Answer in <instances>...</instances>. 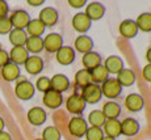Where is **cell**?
Here are the masks:
<instances>
[{
	"label": "cell",
	"instance_id": "obj_1",
	"mask_svg": "<svg viewBox=\"0 0 151 140\" xmlns=\"http://www.w3.org/2000/svg\"><path fill=\"white\" fill-rule=\"evenodd\" d=\"M101 93L105 98H109V101H113L114 98L120 97L122 94V86L118 84V81L116 79L109 77L105 83L101 84Z\"/></svg>",
	"mask_w": 151,
	"mask_h": 140
},
{
	"label": "cell",
	"instance_id": "obj_2",
	"mask_svg": "<svg viewBox=\"0 0 151 140\" xmlns=\"http://www.w3.org/2000/svg\"><path fill=\"white\" fill-rule=\"evenodd\" d=\"M34 93H36V88L28 80L17 81L16 86H14V94L17 96V98H20L22 101H29L30 98H33Z\"/></svg>",
	"mask_w": 151,
	"mask_h": 140
},
{
	"label": "cell",
	"instance_id": "obj_3",
	"mask_svg": "<svg viewBox=\"0 0 151 140\" xmlns=\"http://www.w3.org/2000/svg\"><path fill=\"white\" fill-rule=\"evenodd\" d=\"M88 123H87L86 119H83L82 116H74V118L70 119L68 122V131L74 138H83L86 135L87 130H88Z\"/></svg>",
	"mask_w": 151,
	"mask_h": 140
},
{
	"label": "cell",
	"instance_id": "obj_4",
	"mask_svg": "<svg viewBox=\"0 0 151 140\" xmlns=\"http://www.w3.org/2000/svg\"><path fill=\"white\" fill-rule=\"evenodd\" d=\"M80 96H82L83 100L86 101V104L95 105V104H97V102L101 100L103 93H101L100 85L92 83V84H89V85H87L86 88H83L82 94H80Z\"/></svg>",
	"mask_w": 151,
	"mask_h": 140
},
{
	"label": "cell",
	"instance_id": "obj_5",
	"mask_svg": "<svg viewBox=\"0 0 151 140\" xmlns=\"http://www.w3.org/2000/svg\"><path fill=\"white\" fill-rule=\"evenodd\" d=\"M86 107H87V104L80 94L75 93V94H71L66 100V109L71 114H75V115L82 114L84 110H86Z\"/></svg>",
	"mask_w": 151,
	"mask_h": 140
},
{
	"label": "cell",
	"instance_id": "obj_6",
	"mask_svg": "<svg viewBox=\"0 0 151 140\" xmlns=\"http://www.w3.org/2000/svg\"><path fill=\"white\" fill-rule=\"evenodd\" d=\"M30 16L27 11L24 9H17L11 14L9 17V21L12 24V28L13 29H21V30H25L27 29L28 24L30 22Z\"/></svg>",
	"mask_w": 151,
	"mask_h": 140
},
{
	"label": "cell",
	"instance_id": "obj_7",
	"mask_svg": "<svg viewBox=\"0 0 151 140\" xmlns=\"http://www.w3.org/2000/svg\"><path fill=\"white\" fill-rule=\"evenodd\" d=\"M42 102L47 109H51V110L59 109L63 104V96H62V93L55 92V90L50 89L46 93H43Z\"/></svg>",
	"mask_w": 151,
	"mask_h": 140
},
{
	"label": "cell",
	"instance_id": "obj_8",
	"mask_svg": "<svg viewBox=\"0 0 151 140\" xmlns=\"http://www.w3.org/2000/svg\"><path fill=\"white\" fill-rule=\"evenodd\" d=\"M72 28L78 31V33H87V31L91 29L92 26V21L87 17V14L84 12H79V13H75L74 17H72Z\"/></svg>",
	"mask_w": 151,
	"mask_h": 140
},
{
	"label": "cell",
	"instance_id": "obj_9",
	"mask_svg": "<svg viewBox=\"0 0 151 140\" xmlns=\"http://www.w3.org/2000/svg\"><path fill=\"white\" fill-rule=\"evenodd\" d=\"M63 46V37L58 33H50L43 38V49L47 52L55 54Z\"/></svg>",
	"mask_w": 151,
	"mask_h": 140
},
{
	"label": "cell",
	"instance_id": "obj_10",
	"mask_svg": "<svg viewBox=\"0 0 151 140\" xmlns=\"http://www.w3.org/2000/svg\"><path fill=\"white\" fill-rule=\"evenodd\" d=\"M38 20L42 22L46 28H51V26H55L59 20V13L58 11L53 7H46L40 12V16H38Z\"/></svg>",
	"mask_w": 151,
	"mask_h": 140
},
{
	"label": "cell",
	"instance_id": "obj_11",
	"mask_svg": "<svg viewBox=\"0 0 151 140\" xmlns=\"http://www.w3.org/2000/svg\"><path fill=\"white\" fill-rule=\"evenodd\" d=\"M84 13L87 14V17L91 21H97V20L103 19L104 14H105V7L99 1H92L86 5V12Z\"/></svg>",
	"mask_w": 151,
	"mask_h": 140
},
{
	"label": "cell",
	"instance_id": "obj_12",
	"mask_svg": "<svg viewBox=\"0 0 151 140\" xmlns=\"http://www.w3.org/2000/svg\"><path fill=\"white\" fill-rule=\"evenodd\" d=\"M55 59L62 66H70L75 60V50L70 46H62L55 52Z\"/></svg>",
	"mask_w": 151,
	"mask_h": 140
},
{
	"label": "cell",
	"instance_id": "obj_13",
	"mask_svg": "<svg viewBox=\"0 0 151 140\" xmlns=\"http://www.w3.org/2000/svg\"><path fill=\"white\" fill-rule=\"evenodd\" d=\"M145 106V101L143 97L138 93H130L126 96L125 98V107L132 113H138L143 109Z\"/></svg>",
	"mask_w": 151,
	"mask_h": 140
},
{
	"label": "cell",
	"instance_id": "obj_14",
	"mask_svg": "<svg viewBox=\"0 0 151 140\" xmlns=\"http://www.w3.org/2000/svg\"><path fill=\"white\" fill-rule=\"evenodd\" d=\"M141 130V124L137 119L134 118H126L121 122V135L132 138L135 136Z\"/></svg>",
	"mask_w": 151,
	"mask_h": 140
},
{
	"label": "cell",
	"instance_id": "obj_15",
	"mask_svg": "<svg viewBox=\"0 0 151 140\" xmlns=\"http://www.w3.org/2000/svg\"><path fill=\"white\" fill-rule=\"evenodd\" d=\"M118 31L120 34L126 39H132V38H135L138 34V28H137V24H135L134 20H124L118 26Z\"/></svg>",
	"mask_w": 151,
	"mask_h": 140
},
{
	"label": "cell",
	"instance_id": "obj_16",
	"mask_svg": "<svg viewBox=\"0 0 151 140\" xmlns=\"http://www.w3.org/2000/svg\"><path fill=\"white\" fill-rule=\"evenodd\" d=\"M104 135L108 138L117 139L121 135V121L120 119H108L103 126Z\"/></svg>",
	"mask_w": 151,
	"mask_h": 140
},
{
	"label": "cell",
	"instance_id": "obj_17",
	"mask_svg": "<svg viewBox=\"0 0 151 140\" xmlns=\"http://www.w3.org/2000/svg\"><path fill=\"white\" fill-rule=\"evenodd\" d=\"M103 66L105 67V69L108 71L109 75H117L121 69L125 68L122 59L120 56H117V55H110V56H108Z\"/></svg>",
	"mask_w": 151,
	"mask_h": 140
},
{
	"label": "cell",
	"instance_id": "obj_18",
	"mask_svg": "<svg viewBox=\"0 0 151 140\" xmlns=\"http://www.w3.org/2000/svg\"><path fill=\"white\" fill-rule=\"evenodd\" d=\"M75 51L80 52V54H87V52H91L93 49V41L89 36H79L74 42Z\"/></svg>",
	"mask_w": 151,
	"mask_h": 140
},
{
	"label": "cell",
	"instance_id": "obj_19",
	"mask_svg": "<svg viewBox=\"0 0 151 140\" xmlns=\"http://www.w3.org/2000/svg\"><path fill=\"white\" fill-rule=\"evenodd\" d=\"M50 84H51V89L55 92L63 93L66 90H68L70 88V80L66 75L63 74H57L50 79Z\"/></svg>",
	"mask_w": 151,
	"mask_h": 140
},
{
	"label": "cell",
	"instance_id": "obj_20",
	"mask_svg": "<svg viewBox=\"0 0 151 140\" xmlns=\"http://www.w3.org/2000/svg\"><path fill=\"white\" fill-rule=\"evenodd\" d=\"M116 80L118 81V84H120L122 88H127V86H132L133 84L135 83V74L133 69L130 68H122L120 72H118L117 75H116Z\"/></svg>",
	"mask_w": 151,
	"mask_h": 140
},
{
	"label": "cell",
	"instance_id": "obj_21",
	"mask_svg": "<svg viewBox=\"0 0 151 140\" xmlns=\"http://www.w3.org/2000/svg\"><path fill=\"white\" fill-rule=\"evenodd\" d=\"M47 114L42 107H32L28 111V121L33 126H41L46 122Z\"/></svg>",
	"mask_w": 151,
	"mask_h": 140
},
{
	"label": "cell",
	"instance_id": "obj_22",
	"mask_svg": "<svg viewBox=\"0 0 151 140\" xmlns=\"http://www.w3.org/2000/svg\"><path fill=\"white\" fill-rule=\"evenodd\" d=\"M24 67L28 74L38 75V74H41L43 69V60L40 56H37V55H33V56H29L27 59Z\"/></svg>",
	"mask_w": 151,
	"mask_h": 140
},
{
	"label": "cell",
	"instance_id": "obj_23",
	"mask_svg": "<svg viewBox=\"0 0 151 140\" xmlns=\"http://www.w3.org/2000/svg\"><path fill=\"white\" fill-rule=\"evenodd\" d=\"M28 58H29V52L27 51V49H25L24 46L12 47V50H11V52H9V62L16 64V66L25 64Z\"/></svg>",
	"mask_w": 151,
	"mask_h": 140
},
{
	"label": "cell",
	"instance_id": "obj_24",
	"mask_svg": "<svg viewBox=\"0 0 151 140\" xmlns=\"http://www.w3.org/2000/svg\"><path fill=\"white\" fill-rule=\"evenodd\" d=\"M101 111L106 118V121L108 119H118V116L121 115V106L116 101H106L103 105Z\"/></svg>",
	"mask_w": 151,
	"mask_h": 140
},
{
	"label": "cell",
	"instance_id": "obj_25",
	"mask_svg": "<svg viewBox=\"0 0 151 140\" xmlns=\"http://www.w3.org/2000/svg\"><path fill=\"white\" fill-rule=\"evenodd\" d=\"M82 63H83L84 69H88V71H91V69L96 68L97 66H100V64H101V56H100V54L96 52V51L87 52V54L83 55Z\"/></svg>",
	"mask_w": 151,
	"mask_h": 140
},
{
	"label": "cell",
	"instance_id": "obj_26",
	"mask_svg": "<svg viewBox=\"0 0 151 140\" xmlns=\"http://www.w3.org/2000/svg\"><path fill=\"white\" fill-rule=\"evenodd\" d=\"M1 76L5 81H14L20 77V67L13 63L5 64L1 68Z\"/></svg>",
	"mask_w": 151,
	"mask_h": 140
},
{
	"label": "cell",
	"instance_id": "obj_27",
	"mask_svg": "<svg viewBox=\"0 0 151 140\" xmlns=\"http://www.w3.org/2000/svg\"><path fill=\"white\" fill-rule=\"evenodd\" d=\"M28 39V34L25 30L21 29H12L9 33V42L13 45V47L25 46V42Z\"/></svg>",
	"mask_w": 151,
	"mask_h": 140
},
{
	"label": "cell",
	"instance_id": "obj_28",
	"mask_svg": "<svg viewBox=\"0 0 151 140\" xmlns=\"http://www.w3.org/2000/svg\"><path fill=\"white\" fill-rule=\"evenodd\" d=\"M24 47L27 49L28 52L40 54L43 50V38H41V37H28Z\"/></svg>",
	"mask_w": 151,
	"mask_h": 140
},
{
	"label": "cell",
	"instance_id": "obj_29",
	"mask_svg": "<svg viewBox=\"0 0 151 140\" xmlns=\"http://www.w3.org/2000/svg\"><path fill=\"white\" fill-rule=\"evenodd\" d=\"M91 77H92V83L99 85V84H103L108 80L109 74L105 69V67H104L103 64H100V66H97L96 68L91 69Z\"/></svg>",
	"mask_w": 151,
	"mask_h": 140
},
{
	"label": "cell",
	"instance_id": "obj_30",
	"mask_svg": "<svg viewBox=\"0 0 151 140\" xmlns=\"http://www.w3.org/2000/svg\"><path fill=\"white\" fill-rule=\"evenodd\" d=\"M45 29L46 26L38 19L30 20V22L27 26V34H29V37H41L45 33Z\"/></svg>",
	"mask_w": 151,
	"mask_h": 140
},
{
	"label": "cell",
	"instance_id": "obj_31",
	"mask_svg": "<svg viewBox=\"0 0 151 140\" xmlns=\"http://www.w3.org/2000/svg\"><path fill=\"white\" fill-rule=\"evenodd\" d=\"M105 122H106V118L104 116L101 110H92V111L88 114V121H87V123H88L91 127L101 128Z\"/></svg>",
	"mask_w": 151,
	"mask_h": 140
},
{
	"label": "cell",
	"instance_id": "obj_32",
	"mask_svg": "<svg viewBox=\"0 0 151 140\" xmlns=\"http://www.w3.org/2000/svg\"><path fill=\"white\" fill-rule=\"evenodd\" d=\"M75 84L80 88H86L87 85L92 84V77H91V71L88 69H79V71L75 74Z\"/></svg>",
	"mask_w": 151,
	"mask_h": 140
},
{
	"label": "cell",
	"instance_id": "obj_33",
	"mask_svg": "<svg viewBox=\"0 0 151 140\" xmlns=\"http://www.w3.org/2000/svg\"><path fill=\"white\" fill-rule=\"evenodd\" d=\"M138 30L143 33H150L151 31V14L150 13H141L135 20Z\"/></svg>",
	"mask_w": 151,
	"mask_h": 140
},
{
	"label": "cell",
	"instance_id": "obj_34",
	"mask_svg": "<svg viewBox=\"0 0 151 140\" xmlns=\"http://www.w3.org/2000/svg\"><path fill=\"white\" fill-rule=\"evenodd\" d=\"M60 131L54 126H49L42 131V140H60Z\"/></svg>",
	"mask_w": 151,
	"mask_h": 140
},
{
	"label": "cell",
	"instance_id": "obj_35",
	"mask_svg": "<svg viewBox=\"0 0 151 140\" xmlns=\"http://www.w3.org/2000/svg\"><path fill=\"white\" fill-rule=\"evenodd\" d=\"M84 136H86V139H87V140H103V138H104L105 135H104L103 128L91 127V126H89Z\"/></svg>",
	"mask_w": 151,
	"mask_h": 140
},
{
	"label": "cell",
	"instance_id": "obj_36",
	"mask_svg": "<svg viewBox=\"0 0 151 140\" xmlns=\"http://www.w3.org/2000/svg\"><path fill=\"white\" fill-rule=\"evenodd\" d=\"M36 89H38L40 92L42 93H46L47 90L51 89V84H50V79L46 77V76H42V77H38V80L36 81Z\"/></svg>",
	"mask_w": 151,
	"mask_h": 140
},
{
	"label": "cell",
	"instance_id": "obj_37",
	"mask_svg": "<svg viewBox=\"0 0 151 140\" xmlns=\"http://www.w3.org/2000/svg\"><path fill=\"white\" fill-rule=\"evenodd\" d=\"M12 29L13 28L9 21V17H3V19H0V34H9Z\"/></svg>",
	"mask_w": 151,
	"mask_h": 140
},
{
	"label": "cell",
	"instance_id": "obj_38",
	"mask_svg": "<svg viewBox=\"0 0 151 140\" xmlns=\"http://www.w3.org/2000/svg\"><path fill=\"white\" fill-rule=\"evenodd\" d=\"M68 5L72 8H76V9H80V8L86 7L88 3L86 1V0H68Z\"/></svg>",
	"mask_w": 151,
	"mask_h": 140
},
{
	"label": "cell",
	"instance_id": "obj_39",
	"mask_svg": "<svg viewBox=\"0 0 151 140\" xmlns=\"http://www.w3.org/2000/svg\"><path fill=\"white\" fill-rule=\"evenodd\" d=\"M8 63H9V54L1 49V50H0V67L3 68V67Z\"/></svg>",
	"mask_w": 151,
	"mask_h": 140
},
{
	"label": "cell",
	"instance_id": "obj_40",
	"mask_svg": "<svg viewBox=\"0 0 151 140\" xmlns=\"http://www.w3.org/2000/svg\"><path fill=\"white\" fill-rule=\"evenodd\" d=\"M142 76L146 81H149L151 83V64L147 63L146 66L143 67V69H142Z\"/></svg>",
	"mask_w": 151,
	"mask_h": 140
},
{
	"label": "cell",
	"instance_id": "obj_41",
	"mask_svg": "<svg viewBox=\"0 0 151 140\" xmlns=\"http://www.w3.org/2000/svg\"><path fill=\"white\" fill-rule=\"evenodd\" d=\"M7 13H8V4L3 0H0V19L3 17H7Z\"/></svg>",
	"mask_w": 151,
	"mask_h": 140
},
{
	"label": "cell",
	"instance_id": "obj_42",
	"mask_svg": "<svg viewBox=\"0 0 151 140\" xmlns=\"http://www.w3.org/2000/svg\"><path fill=\"white\" fill-rule=\"evenodd\" d=\"M43 0H28V4L32 5V7H38V5L43 4Z\"/></svg>",
	"mask_w": 151,
	"mask_h": 140
},
{
	"label": "cell",
	"instance_id": "obj_43",
	"mask_svg": "<svg viewBox=\"0 0 151 140\" xmlns=\"http://www.w3.org/2000/svg\"><path fill=\"white\" fill-rule=\"evenodd\" d=\"M0 140H12V138H11V135L8 132L1 131V132H0Z\"/></svg>",
	"mask_w": 151,
	"mask_h": 140
},
{
	"label": "cell",
	"instance_id": "obj_44",
	"mask_svg": "<svg viewBox=\"0 0 151 140\" xmlns=\"http://www.w3.org/2000/svg\"><path fill=\"white\" fill-rule=\"evenodd\" d=\"M146 59H147V62H149V64H151V47L146 51Z\"/></svg>",
	"mask_w": 151,
	"mask_h": 140
},
{
	"label": "cell",
	"instance_id": "obj_45",
	"mask_svg": "<svg viewBox=\"0 0 151 140\" xmlns=\"http://www.w3.org/2000/svg\"><path fill=\"white\" fill-rule=\"evenodd\" d=\"M4 130V121H3V118H0V132Z\"/></svg>",
	"mask_w": 151,
	"mask_h": 140
},
{
	"label": "cell",
	"instance_id": "obj_46",
	"mask_svg": "<svg viewBox=\"0 0 151 140\" xmlns=\"http://www.w3.org/2000/svg\"><path fill=\"white\" fill-rule=\"evenodd\" d=\"M103 140H116V139H113V138H108V136H104Z\"/></svg>",
	"mask_w": 151,
	"mask_h": 140
},
{
	"label": "cell",
	"instance_id": "obj_47",
	"mask_svg": "<svg viewBox=\"0 0 151 140\" xmlns=\"http://www.w3.org/2000/svg\"><path fill=\"white\" fill-rule=\"evenodd\" d=\"M0 50H1V43H0Z\"/></svg>",
	"mask_w": 151,
	"mask_h": 140
},
{
	"label": "cell",
	"instance_id": "obj_48",
	"mask_svg": "<svg viewBox=\"0 0 151 140\" xmlns=\"http://www.w3.org/2000/svg\"><path fill=\"white\" fill-rule=\"evenodd\" d=\"M150 90H151V83H150Z\"/></svg>",
	"mask_w": 151,
	"mask_h": 140
},
{
	"label": "cell",
	"instance_id": "obj_49",
	"mask_svg": "<svg viewBox=\"0 0 151 140\" xmlns=\"http://www.w3.org/2000/svg\"><path fill=\"white\" fill-rule=\"evenodd\" d=\"M36 140H42V139H36Z\"/></svg>",
	"mask_w": 151,
	"mask_h": 140
},
{
	"label": "cell",
	"instance_id": "obj_50",
	"mask_svg": "<svg viewBox=\"0 0 151 140\" xmlns=\"http://www.w3.org/2000/svg\"><path fill=\"white\" fill-rule=\"evenodd\" d=\"M150 14H151V12H150Z\"/></svg>",
	"mask_w": 151,
	"mask_h": 140
}]
</instances>
